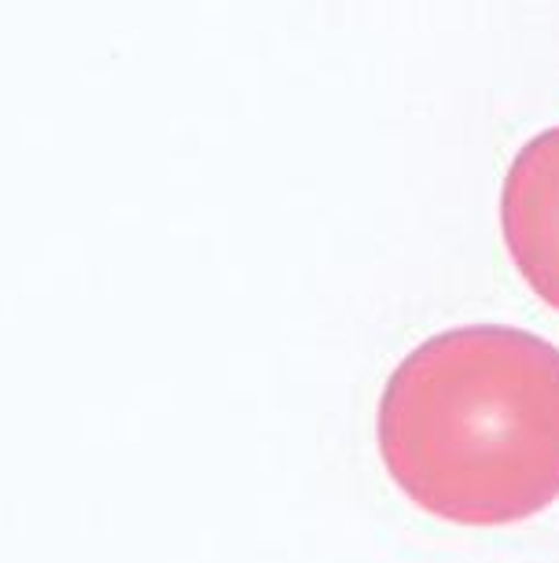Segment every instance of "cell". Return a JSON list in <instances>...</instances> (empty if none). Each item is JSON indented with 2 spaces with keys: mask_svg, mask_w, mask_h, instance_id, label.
Here are the masks:
<instances>
[{
  "mask_svg": "<svg viewBox=\"0 0 559 563\" xmlns=\"http://www.w3.org/2000/svg\"><path fill=\"white\" fill-rule=\"evenodd\" d=\"M379 456L424 512L523 523L559 501V346L508 324L431 335L390 372Z\"/></svg>",
  "mask_w": 559,
  "mask_h": 563,
  "instance_id": "1",
  "label": "cell"
},
{
  "mask_svg": "<svg viewBox=\"0 0 559 563\" xmlns=\"http://www.w3.org/2000/svg\"><path fill=\"white\" fill-rule=\"evenodd\" d=\"M501 232L530 291L559 313V125L515 152L501 188Z\"/></svg>",
  "mask_w": 559,
  "mask_h": 563,
  "instance_id": "2",
  "label": "cell"
}]
</instances>
